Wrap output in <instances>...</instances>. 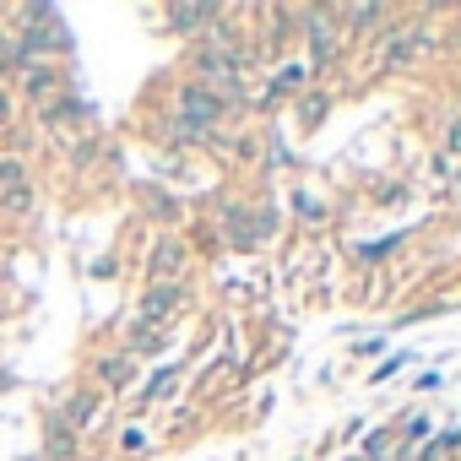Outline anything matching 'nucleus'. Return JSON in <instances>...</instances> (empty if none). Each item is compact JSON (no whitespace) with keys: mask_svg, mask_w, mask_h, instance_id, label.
<instances>
[{"mask_svg":"<svg viewBox=\"0 0 461 461\" xmlns=\"http://www.w3.org/2000/svg\"><path fill=\"white\" fill-rule=\"evenodd\" d=\"M212 109H217V104H212L206 93H190V98H185V125H190V131H201V125L212 120Z\"/></svg>","mask_w":461,"mask_h":461,"instance_id":"1","label":"nucleus"},{"mask_svg":"<svg viewBox=\"0 0 461 461\" xmlns=\"http://www.w3.org/2000/svg\"><path fill=\"white\" fill-rule=\"evenodd\" d=\"M212 6H174V23H206Z\"/></svg>","mask_w":461,"mask_h":461,"instance_id":"2","label":"nucleus"},{"mask_svg":"<svg viewBox=\"0 0 461 461\" xmlns=\"http://www.w3.org/2000/svg\"><path fill=\"white\" fill-rule=\"evenodd\" d=\"M168 304H174V288H158V294L147 299V321H152V315H163Z\"/></svg>","mask_w":461,"mask_h":461,"instance_id":"3","label":"nucleus"},{"mask_svg":"<svg viewBox=\"0 0 461 461\" xmlns=\"http://www.w3.org/2000/svg\"><path fill=\"white\" fill-rule=\"evenodd\" d=\"M174 375H179V369H174V364H168V369H158V375H152V380H147V396H158V391H168V380H174Z\"/></svg>","mask_w":461,"mask_h":461,"instance_id":"4","label":"nucleus"},{"mask_svg":"<svg viewBox=\"0 0 461 461\" xmlns=\"http://www.w3.org/2000/svg\"><path fill=\"white\" fill-rule=\"evenodd\" d=\"M402 364H407V353H396V358H391V364H380V375H375V380H391V375H396V369H402Z\"/></svg>","mask_w":461,"mask_h":461,"instance_id":"5","label":"nucleus"},{"mask_svg":"<svg viewBox=\"0 0 461 461\" xmlns=\"http://www.w3.org/2000/svg\"><path fill=\"white\" fill-rule=\"evenodd\" d=\"M450 141H456V152H461V125H456V136H450Z\"/></svg>","mask_w":461,"mask_h":461,"instance_id":"6","label":"nucleus"}]
</instances>
